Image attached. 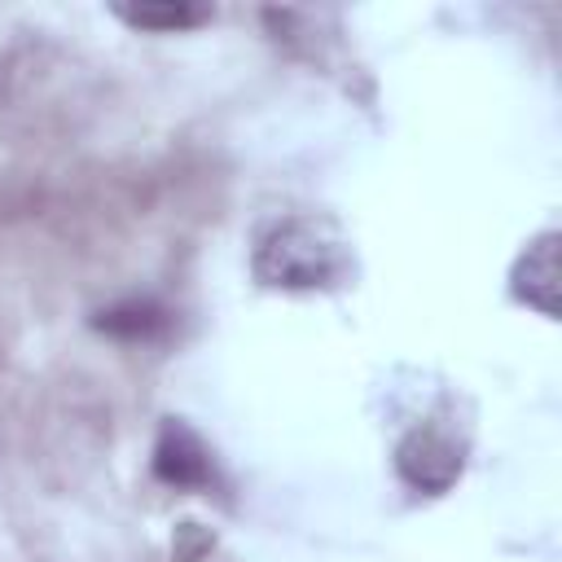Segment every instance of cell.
<instances>
[{
  "label": "cell",
  "mask_w": 562,
  "mask_h": 562,
  "mask_svg": "<svg viewBox=\"0 0 562 562\" xmlns=\"http://www.w3.org/2000/svg\"><path fill=\"white\" fill-rule=\"evenodd\" d=\"M514 294L540 316H558V233H540L514 263Z\"/></svg>",
  "instance_id": "4"
},
{
  "label": "cell",
  "mask_w": 562,
  "mask_h": 562,
  "mask_svg": "<svg viewBox=\"0 0 562 562\" xmlns=\"http://www.w3.org/2000/svg\"><path fill=\"white\" fill-rule=\"evenodd\" d=\"M110 13L136 31H184V26H198L211 18V9L184 4V0H176V4H110Z\"/></svg>",
  "instance_id": "6"
},
{
  "label": "cell",
  "mask_w": 562,
  "mask_h": 562,
  "mask_svg": "<svg viewBox=\"0 0 562 562\" xmlns=\"http://www.w3.org/2000/svg\"><path fill=\"white\" fill-rule=\"evenodd\" d=\"M461 465H465V435H457L452 417H426L395 448L400 479L430 496L448 492L461 479Z\"/></svg>",
  "instance_id": "2"
},
{
  "label": "cell",
  "mask_w": 562,
  "mask_h": 562,
  "mask_svg": "<svg viewBox=\"0 0 562 562\" xmlns=\"http://www.w3.org/2000/svg\"><path fill=\"white\" fill-rule=\"evenodd\" d=\"M255 277L272 290H325L347 277V241L321 215H285L255 241Z\"/></svg>",
  "instance_id": "1"
},
{
  "label": "cell",
  "mask_w": 562,
  "mask_h": 562,
  "mask_svg": "<svg viewBox=\"0 0 562 562\" xmlns=\"http://www.w3.org/2000/svg\"><path fill=\"white\" fill-rule=\"evenodd\" d=\"M97 329H105L110 338H123V342H145V338H158L167 329V312L149 299H127V303L101 312Z\"/></svg>",
  "instance_id": "5"
},
{
  "label": "cell",
  "mask_w": 562,
  "mask_h": 562,
  "mask_svg": "<svg viewBox=\"0 0 562 562\" xmlns=\"http://www.w3.org/2000/svg\"><path fill=\"white\" fill-rule=\"evenodd\" d=\"M154 474L171 487H206L211 483V452L184 422L167 417L158 430V443H154Z\"/></svg>",
  "instance_id": "3"
}]
</instances>
